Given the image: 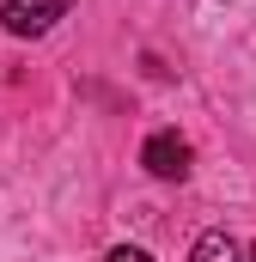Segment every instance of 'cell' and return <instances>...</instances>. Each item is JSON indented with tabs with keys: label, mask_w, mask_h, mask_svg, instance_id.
<instances>
[{
	"label": "cell",
	"mask_w": 256,
	"mask_h": 262,
	"mask_svg": "<svg viewBox=\"0 0 256 262\" xmlns=\"http://www.w3.org/2000/svg\"><path fill=\"white\" fill-rule=\"evenodd\" d=\"M189 159L195 152H189V140H183L177 128L146 134V146H140V165H146L159 183H183V177H189Z\"/></svg>",
	"instance_id": "obj_1"
},
{
	"label": "cell",
	"mask_w": 256,
	"mask_h": 262,
	"mask_svg": "<svg viewBox=\"0 0 256 262\" xmlns=\"http://www.w3.org/2000/svg\"><path fill=\"white\" fill-rule=\"evenodd\" d=\"M55 18H67V0H0L6 37H49Z\"/></svg>",
	"instance_id": "obj_2"
},
{
	"label": "cell",
	"mask_w": 256,
	"mask_h": 262,
	"mask_svg": "<svg viewBox=\"0 0 256 262\" xmlns=\"http://www.w3.org/2000/svg\"><path fill=\"white\" fill-rule=\"evenodd\" d=\"M189 262H244V250H238L232 232H201L195 250H189Z\"/></svg>",
	"instance_id": "obj_3"
},
{
	"label": "cell",
	"mask_w": 256,
	"mask_h": 262,
	"mask_svg": "<svg viewBox=\"0 0 256 262\" xmlns=\"http://www.w3.org/2000/svg\"><path fill=\"white\" fill-rule=\"evenodd\" d=\"M104 262H153V256H146L140 244H116V250H110V256H104Z\"/></svg>",
	"instance_id": "obj_4"
},
{
	"label": "cell",
	"mask_w": 256,
	"mask_h": 262,
	"mask_svg": "<svg viewBox=\"0 0 256 262\" xmlns=\"http://www.w3.org/2000/svg\"><path fill=\"white\" fill-rule=\"evenodd\" d=\"M244 262H256V244H250V250H244Z\"/></svg>",
	"instance_id": "obj_5"
}]
</instances>
